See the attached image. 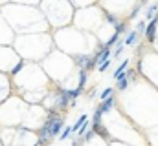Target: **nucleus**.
Returning a JSON list of instances; mask_svg holds the SVG:
<instances>
[{"label":"nucleus","mask_w":158,"mask_h":146,"mask_svg":"<svg viewBox=\"0 0 158 146\" xmlns=\"http://www.w3.org/2000/svg\"><path fill=\"white\" fill-rule=\"evenodd\" d=\"M112 91H114V88H107V90H103V91H101V99L110 97V95H112Z\"/></svg>","instance_id":"obj_15"},{"label":"nucleus","mask_w":158,"mask_h":146,"mask_svg":"<svg viewBox=\"0 0 158 146\" xmlns=\"http://www.w3.org/2000/svg\"><path fill=\"white\" fill-rule=\"evenodd\" d=\"M70 97H68V90L66 88H59L57 90V110H63V108H66L68 104H70Z\"/></svg>","instance_id":"obj_1"},{"label":"nucleus","mask_w":158,"mask_h":146,"mask_svg":"<svg viewBox=\"0 0 158 146\" xmlns=\"http://www.w3.org/2000/svg\"><path fill=\"white\" fill-rule=\"evenodd\" d=\"M127 66H129V60H123V64H119V66H118V70H116V73H114V79H116V80L121 79V77H125Z\"/></svg>","instance_id":"obj_5"},{"label":"nucleus","mask_w":158,"mask_h":146,"mask_svg":"<svg viewBox=\"0 0 158 146\" xmlns=\"http://www.w3.org/2000/svg\"><path fill=\"white\" fill-rule=\"evenodd\" d=\"M121 49H123V40L119 42V44H118V48L114 49V55H119V53H121Z\"/></svg>","instance_id":"obj_19"},{"label":"nucleus","mask_w":158,"mask_h":146,"mask_svg":"<svg viewBox=\"0 0 158 146\" xmlns=\"http://www.w3.org/2000/svg\"><path fill=\"white\" fill-rule=\"evenodd\" d=\"M85 121H88V117H86V115H81V117L77 119V122H76V124L72 126V133H76V132H77V130H79V126H81V124H83Z\"/></svg>","instance_id":"obj_10"},{"label":"nucleus","mask_w":158,"mask_h":146,"mask_svg":"<svg viewBox=\"0 0 158 146\" xmlns=\"http://www.w3.org/2000/svg\"><path fill=\"white\" fill-rule=\"evenodd\" d=\"M70 135H72V128H64V132H61V133H59V139H61V141H64V139H68Z\"/></svg>","instance_id":"obj_11"},{"label":"nucleus","mask_w":158,"mask_h":146,"mask_svg":"<svg viewBox=\"0 0 158 146\" xmlns=\"http://www.w3.org/2000/svg\"><path fill=\"white\" fill-rule=\"evenodd\" d=\"M92 135H94V132H92V128H88V130L85 132V141H90V139H92Z\"/></svg>","instance_id":"obj_17"},{"label":"nucleus","mask_w":158,"mask_h":146,"mask_svg":"<svg viewBox=\"0 0 158 146\" xmlns=\"http://www.w3.org/2000/svg\"><path fill=\"white\" fill-rule=\"evenodd\" d=\"M22 66H24V60H20V62H17V66H15V68H13V75H17V73L20 71V70H22Z\"/></svg>","instance_id":"obj_16"},{"label":"nucleus","mask_w":158,"mask_h":146,"mask_svg":"<svg viewBox=\"0 0 158 146\" xmlns=\"http://www.w3.org/2000/svg\"><path fill=\"white\" fill-rule=\"evenodd\" d=\"M81 93H83V91H81L79 88H76V90H68V97H70V99H76V97H79Z\"/></svg>","instance_id":"obj_12"},{"label":"nucleus","mask_w":158,"mask_h":146,"mask_svg":"<svg viewBox=\"0 0 158 146\" xmlns=\"http://www.w3.org/2000/svg\"><path fill=\"white\" fill-rule=\"evenodd\" d=\"M156 11H158V6H156V4L149 6V7H147V13H145V18H147V20H151V18L156 15Z\"/></svg>","instance_id":"obj_8"},{"label":"nucleus","mask_w":158,"mask_h":146,"mask_svg":"<svg viewBox=\"0 0 158 146\" xmlns=\"http://www.w3.org/2000/svg\"><path fill=\"white\" fill-rule=\"evenodd\" d=\"M127 86H129V79H127V77H121V79H118V90H119V91L127 90Z\"/></svg>","instance_id":"obj_9"},{"label":"nucleus","mask_w":158,"mask_h":146,"mask_svg":"<svg viewBox=\"0 0 158 146\" xmlns=\"http://www.w3.org/2000/svg\"><path fill=\"white\" fill-rule=\"evenodd\" d=\"M156 24H158V20L156 18H151L149 20V24L145 26V36H147V40L149 42H155V38H156Z\"/></svg>","instance_id":"obj_3"},{"label":"nucleus","mask_w":158,"mask_h":146,"mask_svg":"<svg viewBox=\"0 0 158 146\" xmlns=\"http://www.w3.org/2000/svg\"><path fill=\"white\" fill-rule=\"evenodd\" d=\"M143 29H145V24H143V22H140V24H138V29H136V31H143Z\"/></svg>","instance_id":"obj_20"},{"label":"nucleus","mask_w":158,"mask_h":146,"mask_svg":"<svg viewBox=\"0 0 158 146\" xmlns=\"http://www.w3.org/2000/svg\"><path fill=\"white\" fill-rule=\"evenodd\" d=\"M101 113H107V111H110V110L114 108V99H112V95L110 97H107V99H103V102L98 106Z\"/></svg>","instance_id":"obj_4"},{"label":"nucleus","mask_w":158,"mask_h":146,"mask_svg":"<svg viewBox=\"0 0 158 146\" xmlns=\"http://www.w3.org/2000/svg\"><path fill=\"white\" fill-rule=\"evenodd\" d=\"M85 84H86V70H79V84H77V88L83 91L85 90Z\"/></svg>","instance_id":"obj_7"},{"label":"nucleus","mask_w":158,"mask_h":146,"mask_svg":"<svg viewBox=\"0 0 158 146\" xmlns=\"http://www.w3.org/2000/svg\"><path fill=\"white\" fill-rule=\"evenodd\" d=\"M136 40H138V31H131L129 35H127V38H125V46H134L136 44Z\"/></svg>","instance_id":"obj_6"},{"label":"nucleus","mask_w":158,"mask_h":146,"mask_svg":"<svg viewBox=\"0 0 158 146\" xmlns=\"http://www.w3.org/2000/svg\"><path fill=\"white\" fill-rule=\"evenodd\" d=\"M125 31H127V29H125V22H118V24H116V33L121 35V33H125Z\"/></svg>","instance_id":"obj_13"},{"label":"nucleus","mask_w":158,"mask_h":146,"mask_svg":"<svg viewBox=\"0 0 158 146\" xmlns=\"http://www.w3.org/2000/svg\"><path fill=\"white\" fill-rule=\"evenodd\" d=\"M110 55H112V51H110V48L109 46H103L92 59H94V66H99L101 62H105V60H109L110 59Z\"/></svg>","instance_id":"obj_2"},{"label":"nucleus","mask_w":158,"mask_h":146,"mask_svg":"<svg viewBox=\"0 0 158 146\" xmlns=\"http://www.w3.org/2000/svg\"><path fill=\"white\" fill-rule=\"evenodd\" d=\"M107 20H109L110 24H118V18H116V17H112V15H107Z\"/></svg>","instance_id":"obj_18"},{"label":"nucleus","mask_w":158,"mask_h":146,"mask_svg":"<svg viewBox=\"0 0 158 146\" xmlns=\"http://www.w3.org/2000/svg\"><path fill=\"white\" fill-rule=\"evenodd\" d=\"M109 66H110V59L105 60V62H101V64L98 66V70H99V71H105V70H109Z\"/></svg>","instance_id":"obj_14"}]
</instances>
